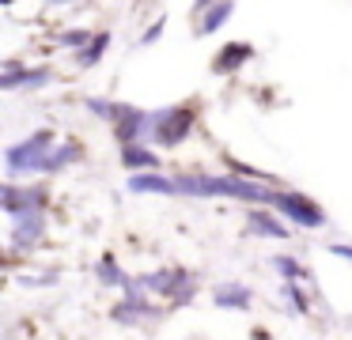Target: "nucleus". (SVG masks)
Returning <instances> with one entry per match:
<instances>
[{
	"instance_id": "f257e3e1",
	"label": "nucleus",
	"mask_w": 352,
	"mask_h": 340,
	"mask_svg": "<svg viewBox=\"0 0 352 340\" xmlns=\"http://www.w3.org/2000/svg\"><path fill=\"white\" fill-rule=\"evenodd\" d=\"M178 189L186 196H231V201H246V204H269L273 208L276 189H265L254 178H239V174H178Z\"/></svg>"
},
{
	"instance_id": "f03ea898",
	"label": "nucleus",
	"mask_w": 352,
	"mask_h": 340,
	"mask_svg": "<svg viewBox=\"0 0 352 340\" xmlns=\"http://www.w3.org/2000/svg\"><path fill=\"white\" fill-rule=\"evenodd\" d=\"M50 155H54V133H50V128H38L31 140L12 144V148L4 151V170H8V178L42 174V170H50Z\"/></svg>"
},
{
	"instance_id": "7ed1b4c3",
	"label": "nucleus",
	"mask_w": 352,
	"mask_h": 340,
	"mask_svg": "<svg viewBox=\"0 0 352 340\" xmlns=\"http://www.w3.org/2000/svg\"><path fill=\"white\" fill-rule=\"evenodd\" d=\"M193 113L182 106H167V110H152V140L160 148H178L190 136Z\"/></svg>"
},
{
	"instance_id": "20e7f679",
	"label": "nucleus",
	"mask_w": 352,
	"mask_h": 340,
	"mask_svg": "<svg viewBox=\"0 0 352 340\" xmlns=\"http://www.w3.org/2000/svg\"><path fill=\"white\" fill-rule=\"evenodd\" d=\"M273 208H276V212H284V216H288L292 223H299V227H311V231H318V227H326V212H322L314 201H307L303 193H292V189H284V193H276Z\"/></svg>"
},
{
	"instance_id": "39448f33",
	"label": "nucleus",
	"mask_w": 352,
	"mask_h": 340,
	"mask_svg": "<svg viewBox=\"0 0 352 340\" xmlns=\"http://www.w3.org/2000/svg\"><path fill=\"white\" fill-rule=\"evenodd\" d=\"M50 201L46 185H4L0 189V208L8 216H19V212H42Z\"/></svg>"
},
{
	"instance_id": "423d86ee",
	"label": "nucleus",
	"mask_w": 352,
	"mask_h": 340,
	"mask_svg": "<svg viewBox=\"0 0 352 340\" xmlns=\"http://www.w3.org/2000/svg\"><path fill=\"white\" fill-rule=\"evenodd\" d=\"M152 133V113L148 110H137V106H129V102H118V121H114V136H118V144H137L140 136H148Z\"/></svg>"
},
{
	"instance_id": "0eeeda50",
	"label": "nucleus",
	"mask_w": 352,
	"mask_h": 340,
	"mask_svg": "<svg viewBox=\"0 0 352 340\" xmlns=\"http://www.w3.org/2000/svg\"><path fill=\"white\" fill-rule=\"evenodd\" d=\"M140 291H152V295H167V299H178L182 287H193L190 272L186 269H155L148 276H140Z\"/></svg>"
},
{
	"instance_id": "6e6552de",
	"label": "nucleus",
	"mask_w": 352,
	"mask_h": 340,
	"mask_svg": "<svg viewBox=\"0 0 352 340\" xmlns=\"http://www.w3.org/2000/svg\"><path fill=\"white\" fill-rule=\"evenodd\" d=\"M42 231H46L42 212H19V216H12V246L16 249H31L42 238Z\"/></svg>"
},
{
	"instance_id": "1a4fd4ad",
	"label": "nucleus",
	"mask_w": 352,
	"mask_h": 340,
	"mask_svg": "<svg viewBox=\"0 0 352 340\" xmlns=\"http://www.w3.org/2000/svg\"><path fill=\"white\" fill-rule=\"evenodd\" d=\"M50 80H54V72H50V68H19V65H8V68H4V76H0V87H4V91H16V87L34 91V87H46Z\"/></svg>"
},
{
	"instance_id": "9d476101",
	"label": "nucleus",
	"mask_w": 352,
	"mask_h": 340,
	"mask_svg": "<svg viewBox=\"0 0 352 340\" xmlns=\"http://www.w3.org/2000/svg\"><path fill=\"white\" fill-rule=\"evenodd\" d=\"M250 57H254V45H246V42H228V45H223V49L212 57V72L228 76V72H235V68H243Z\"/></svg>"
},
{
	"instance_id": "9b49d317",
	"label": "nucleus",
	"mask_w": 352,
	"mask_h": 340,
	"mask_svg": "<svg viewBox=\"0 0 352 340\" xmlns=\"http://www.w3.org/2000/svg\"><path fill=\"white\" fill-rule=\"evenodd\" d=\"M148 314H152V306H148L144 291H133V295H125V299L118 302L114 314H110V317H114L118 325H137L140 317H148Z\"/></svg>"
},
{
	"instance_id": "f8f14e48",
	"label": "nucleus",
	"mask_w": 352,
	"mask_h": 340,
	"mask_svg": "<svg viewBox=\"0 0 352 340\" xmlns=\"http://www.w3.org/2000/svg\"><path fill=\"white\" fill-rule=\"evenodd\" d=\"M129 189H133V193H163V196H175V193H182L175 178H163V174H152V170H144V174H133V178H129Z\"/></svg>"
},
{
	"instance_id": "ddd939ff",
	"label": "nucleus",
	"mask_w": 352,
	"mask_h": 340,
	"mask_svg": "<svg viewBox=\"0 0 352 340\" xmlns=\"http://www.w3.org/2000/svg\"><path fill=\"white\" fill-rule=\"evenodd\" d=\"M95 276H99L107 287H118V284H122V287H125V295L140 291V287L133 284V280L125 276L122 269H118V257H114V253H102V257H99V264H95Z\"/></svg>"
},
{
	"instance_id": "4468645a",
	"label": "nucleus",
	"mask_w": 352,
	"mask_h": 340,
	"mask_svg": "<svg viewBox=\"0 0 352 340\" xmlns=\"http://www.w3.org/2000/svg\"><path fill=\"white\" fill-rule=\"evenodd\" d=\"M231 12H235V0H220V4H212L205 15H201V23H197V38L216 34V30H220L223 23L231 19Z\"/></svg>"
},
{
	"instance_id": "2eb2a0df",
	"label": "nucleus",
	"mask_w": 352,
	"mask_h": 340,
	"mask_svg": "<svg viewBox=\"0 0 352 340\" xmlns=\"http://www.w3.org/2000/svg\"><path fill=\"white\" fill-rule=\"evenodd\" d=\"M122 166H129L133 174H137V170H155L160 159H155V151L144 148V144H125V148H122Z\"/></svg>"
},
{
	"instance_id": "dca6fc26",
	"label": "nucleus",
	"mask_w": 352,
	"mask_h": 340,
	"mask_svg": "<svg viewBox=\"0 0 352 340\" xmlns=\"http://www.w3.org/2000/svg\"><path fill=\"white\" fill-rule=\"evenodd\" d=\"M212 302L220 310H246V306H250V291L239 287V284H220L212 291Z\"/></svg>"
},
{
	"instance_id": "f3484780",
	"label": "nucleus",
	"mask_w": 352,
	"mask_h": 340,
	"mask_svg": "<svg viewBox=\"0 0 352 340\" xmlns=\"http://www.w3.org/2000/svg\"><path fill=\"white\" fill-rule=\"evenodd\" d=\"M250 234H261V238H288V227L280 219H273V212H250Z\"/></svg>"
},
{
	"instance_id": "a211bd4d",
	"label": "nucleus",
	"mask_w": 352,
	"mask_h": 340,
	"mask_svg": "<svg viewBox=\"0 0 352 340\" xmlns=\"http://www.w3.org/2000/svg\"><path fill=\"white\" fill-rule=\"evenodd\" d=\"M80 155H84V148H80L76 140H65L61 148H54V155H50V170H46V174L65 170V166H69V163H76Z\"/></svg>"
},
{
	"instance_id": "6ab92c4d",
	"label": "nucleus",
	"mask_w": 352,
	"mask_h": 340,
	"mask_svg": "<svg viewBox=\"0 0 352 340\" xmlns=\"http://www.w3.org/2000/svg\"><path fill=\"white\" fill-rule=\"evenodd\" d=\"M107 45H110V34L102 30V34H95V42L87 45V49H80V53H76V65H80V68L99 65V60H102V53H107Z\"/></svg>"
},
{
	"instance_id": "aec40b11",
	"label": "nucleus",
	"mask_w": 352,
	"mask_h": 340,
	"mask_svg": "<svg viewBox=\"0 0 352 340\" xmlns=\"http://www.w3.org/2000/svg\"><path fill=\"white\" fill-rule=\"evenodd\" d=\"M91 30H61V34H57V42H61L65 45V49H87V45H91Z\"/></svg>"
},
{
	"instance_id": "412c9836",
	"label": "nucleus",
	"mask_w": 352,
	"mask_h": 340,
	"mask_svg": "<svg viewBox=\"0 0 352 340\" xmlns=\"http://www.w3.org/2000/svg\"><path fill=\"white\" fill-rule=\"evenodd\" d=\"M87 110L102 121H118V102H102V98H87Z\"/></svg>"
},
{
	"instance_id": "4be33fe9",
	"label": "nucleus",
	"mask_w": 352,
	"mask_h": 340,
	"mask_svg": "<svg viewBox=\"0 0 352 340\" xmlns=\"http://www.w3.org/2000/svg\"><path fill=\"white\" fill-rule=\"evenodd\" d=\"M273 269L280 272V276H288V280H299V276H303V264L292 261V257H273Z\"/></svg>"
},
{
	"instance_id": "5701e85b",
	"label": "nucleus",
	"mask_w": 352,
	"mask_h": 340,
	"mask_svg": "<svg viewBox=\"0 0 352 340\" xmlns=\"http://www.w3.org/2000/svg\"><path fill=\"white\" fill-rule=\"evenodd\" d=\"M167 30V19H155L152 27L144 30V38H140V45H152V42H160V34Z\"/></svg>"
},
{
	"instance_id": "b1692460",
	"label": "nucleus",
	"mask_w": 352,
	"mask_h": 340,
	"mask_svg": "<svg viewBox=\"0 0 352 340\" xmlns=\"http://www.w3.org/2000/svg\"><path fill=\"white\" fill-rule=\"evenodd\" d=\"M288 295H292V302H296V310H299V314H307V310H311V302H307V295L296 287V280H288Z\"/></svg>"
},
{
	"instance_id": "393cba45",
	"label": "nucleus",
	"mask_w": 352,
	"mask_h": 340,
	"mask_svg": "<svg viewBox=\"0 0 352 340\" xmlns=\"http://www.w3.org/2000/svg\"><path fill=\"white\" fill-rule=\"evenodd\" d=\"M329 249H333L337 257H349V261H352V246H344V242H337V246H329Z\"/></svg>"
},
{
	"instance_id": "a878e982",
	"label": "nucleus",
	"mask_w": 352,
	"mask_h": 340,
	"mask_svg": "<svg viewBox=\"0 0 352 340\" xmlns=\"http://www.w3.org/2000/svg\"><path fill=\"white\" fill-rule=\"evenodd\" d=\"M46 4H54V8H57V4H69V0H46Z\"/></svg>"
}]
</instances>
